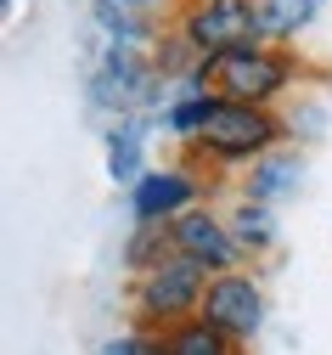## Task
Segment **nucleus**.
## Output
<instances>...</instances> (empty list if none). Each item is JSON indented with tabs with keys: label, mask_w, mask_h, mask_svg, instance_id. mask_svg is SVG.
<instances>
[{
	"label": "nucleus",
	"mask_w": 332,
	"mask_h": 355,
	"mask_svg": "<svg viewBox=\"0 0 332 355\" xmlns=\"http://www.w3.org/2000/svg\"><path fill=\"white\" fill-rule=\"evenodd\" d=\"M293 79H304V62L288 46H248V51H225V57H203L186 73V91H214L225 102H254L270 107Z\"/></svg>",
	"instance_id": "f257e3e1"
},
{
	"label": "nucleus",
	"mask_w": 332,
	"mask_h": 355,
	"mask_svg": "<svg viewBox=\"0 0 332 355\" xmlns=\"http://www.w3.org/2000/svg\"><path fill=\"white\" fill-rule=\"evenodd\" d=\"M203 192H209L203 175L180 169V164H164V169H147L130 187V214H135V226H169L186 209H198Z\"/></svg>",
	"instance_id": "423d86ee"
},
{
	"label": "nucleus",
	"mask_w": 332,
	"mask_h": 355,
	"mask_svg": "<svg viewBox=\"0 0 332 355\" xmlns=\"http://www.w3.org/2000/svg\"><path fill=\"white\" fill-rule=\"evenodd\" d=\"M175 34L186 40V51H192L198 62L203 57H225V51L265 46L259 0H180Z\"/></svg>",
	"instance_id": "7ed1b4c3"
},
{
	"label": "nucleus",
	"mask_w": 332,
	"mask_h": 355,
	"mask_svg": "<svg viewBox=\"0 0 332 355\" xmlns=\"http://www.w3.org/2000/svg\"><path fill=\"white\" fill-rule=\"evenodd\" d=\"M299 181H304V158L299 153H265L254 169H248V181H243V198H254V203H276V198H288V192H299Z\"/></svg>",
	"instance_id": "6e6552de"
},
{
	"label": "nucleus",
	"mask_w": 332,
	"mask_h": 355,
	"mask_svg": "<svg viewBox=\"0 0 332 355\" xmlns=\"http://www.w3.org/2000/svg\"><path fill=\"white\" fill-rule=\"evenodd\" d=\"M96 23L119 40V46H124V40H130V28H135V23L124 17V0H96Z\"/></svg>",
	"instance_id": "dca6fc26"
},
{
	"label": "nucleus",
	"mask_w": 332,
	"mask_h": 355,
	"mask_svg": "<svg viewBox=\"0 0 332 355\" xmlns=\"http://www.w3.org/2000/svg\"><path fill=\"white\" fill-rule=\"evenodd\" d=\"M169 232H175V254L203 265L209 277L243 271V259H248L243 243H236V232H231V220L220 209H209V203H198V209H186L180 220H169Z\"/></svg>",
	"instance_id": "39448f33"
},
{
	"label": "nucleus",
	"mask_w": 332,
	"mask_h": 355,
	"mask_svg": "<svg viewBox=\"0 0 332 355\" xmlns=\"http://www.w3.org/2000/svg\"><path fill=\"white\" fill-rule=\"evenodd\" d=\"M203 322H214V327H220V333H231L236 344H254V333L265 327V288H259L248 271L209 277Z\"/></svg>",
	"instance_id": "0eeeda50"
},
{
	"label": "nucleus",
	"mask_w": 332,
	"mask_h": 355,
	"mask_svg": "<svg viewBox=\"0 0 332 355\" xmlns=\"http://www.w3.org/2000/svg\"><path fill=\"white\" fill-rule=\"evenodd\" d=\"M321 0H259V28H265V46H293V40L315 23Z\"/></svg>",
	"instance_id": "1a4fd4ad"
},
{
	"label": "nucleus",
	"mask_w": 332,
	"mask_h": 355,
	"mask_svg": "<svg viewBox=\"0 0 332 355\" xmlns=\"http://www.w3.org/2000/svg\"><path fill=\"white\" fill-rule=\"evenodd\" d=\"M124 6H152V0H124Z\"/></svg>",
	"instance_id": "f3484780"
},
{
	"label": "nucleus",
	"mask_w": 332,
	"mask_h": 355,
	"mask_svg": "<svg viewBox=\"0 0 332 355\" xmlns=\"http://www.w3.org/2000/svg\"><path fill=\"white\" fill-rule=\"evenodd\" d=\"M169 259H175V232H169V226H135V232H130L124 265H130L135 277L158 271V265H169Z\"/></svg>",
	"instance_id": "f8f14e48"
},
{
	"label": "nucleus",
	"mask_w": 332,
	"mask_h": 355,
	"mask_svg": "<svg viewBox=\"0 0 332 355\" xmlns=\"http://www.w3.org/2000/svg\"><path fill=\"white\" fill-rule=\"evenodd\" d=\"M231 232H236V243H243V254H265L270 248V237H276V220H270V203H254V198H243V203H231Z\"/></svg>",
	"instance_id": "ddd939ff"
},
{
	"label": "nucleus",
	"mask_w": 332,
	"mask_h": 355,
	"mask_svg": "<svg viewBox=\"0 0 332 355\" xmlns=\"http://www.w3.org/2000/svg\"><path fill=\"white\" fill-rule=\"evenodd\" d=\"M220 102H225V96H214V91H186L180 102H169V113H164V130H169L175 141H186V147H192V141L203 136V124L220 113Z\"/></svg>",
	"instance_id": "9b49d317"
},
{
	"label": "nucleus",
	"mask_w": 332,
	"mask_h": 355,
	"mask_svg": "<svg viewBox=\"0 0 332 355\" xmlns=\"http://www.w3.org/2000/svg\"><path fill=\"white\" fill-rule=\"evenodd\" d=\"M164 355H248L243 344H236L231 333H220L214 322L192 316V322H180L164 333Z\"/></svg>",
	"instance_id": "9d476101"
},
{
	"label": "nucleus",
	"mask_w": 332,
	"mask_h": 355,
	"mask_svg": "<svg viewBox=\"0 0 332 355\" xmlns=\"http://www.w3.org/2000/svg\"><path fill=\"white\" fill-rule=\"evenodd\" d=\"M203 299H209V271L175 254L169 265L135 277V322L147 333H169L180 322L203 316Z\"/></svg>",
	"instance_id": "20e7f679"
},
{
	"label": "nucleus",
	"mask_w": 332,
	"mask_h": 355,
	"mask_svg": "<svg viewBox=\"0 0 332 355\" xmlns=\"http://www.w3.org/2000/svg\"><path fill=\"white\" fill-rule=\"evenodd\" d=\"M107 175L124 187L141 181V124L135 119H119V130L107 136Z\"/></svg>",
	"instance_id": "4468645a"
},
{
	"label": "nucleus",
	"mask_w": 332,
	"mask_h": 355,
	"mask_svg": "<svg viewBox=\"0 0 332 355\" xmlns=\"http://www.w3.org/2000/svg\"><path fill=\"white\" fill-rule=\"evenodd\" d=\"M288 141V124H281L276 107H254V102H220V113L203 124V136L186 147L192 158H209V164H259L265 153H276Z\"/></svg>",
	"instance_id": "f03ea898"
},
{
	"label": "nucleus",
	"mask_w": 332,
	"mask_h": 355,
	"mask_svg": "<svg viewBox=\"0 0 332 355\" xmlns=\"http://www.w3.org/2000/svg\"><path fill=\"white\" fill-rule=\"evenodd\" d=\"M102 355H164V333H147V327L119 333V338L102 344Z\"/></svg>",
	"instance_id": "2eb2a0df"
}]
</instances>
